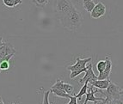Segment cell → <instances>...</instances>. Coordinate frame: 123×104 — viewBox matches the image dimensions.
<instances>
[{
    "label": "cell",
    "instance_id": "1",
    "mask_svg": "<svg viewBox=\"0 0 123 104\" xmlns=\"http://www.w3.org/2000/svg\"><path fill=\"white\" fill-rule=\"evenodd\" d=\"M62 26L70 31H76L83 23V16L76 7L59 19Z\"/></svg>",
    "mask_w": 123,
    "mask_h": 104
},
{
    "label": "cell",
    "instance_id": "2",
    "mask_svg": "<svg viewBox=\"0 0 123 104\" xmlns=\"http://www.w3.org/2000/svg\"><path fill=\"white\" fill-rule=\"evenodd\" d=\"M75 8L71 0H56L54 3V12L58 19L66 15Z\"/></svg>",
    "mask_w": 123,
    "mask_h": 104
},
{
    "label": "cell",
    "instance_id": "3",
    "mask_svg": "<svg viewBox=\"0 0 123 104\" xmlns=\"http://www.w3.org/2000/svg\"><path fill=\"white\" fill-rule=\"evenodd\" d=\"M106 98L103 102H109V101H114V100H121V92L122 88L115 84L113 82H110L109 87L106 89Z\"/></svg>",
    "mask_w": 123,
    "mask_h": 104
},
{
    "label": "cell",
    "instance_id": "4",
    "mask_svg": "<svg viewBox=\"0 0 123 104\" xmlns=\"http://www.w3.org/2000/svg\"><path fill=\"white\" fill-rule=\"evenodd\" d=\"M94 87L92 85H89L88 84V89H87V93H86V99L84 101V104H87L89 102H94V104H97V101H101V102H103L104 101V98L103 97H96L95 96V94L96 93H98V92H101L102 94L104 95L105 93L102 90H94Z\"/></svg>",
    "mask_w": 123,
    "mask_h": 104
},
{
    "label": "cell",
    "instance_id": "5",
    "mask_svg": "<svg viewBox=\"0 0 123 104\" xmlns=\"http://www.w3.org/2000/svg\"><path fill=\"white\" fill-rule=\"evenodd\" d=\"M92 60V58H86V59H80V58H77L76 59V63L74 65H69L67 66V70L71 71V72H74V71H77V70H81L84 69V68L86 67V64L90 63V61Z\"/></svg>",
    "mask_w": 123,
    "mask_h": 104
},
{
    "label": "cell",
    "instance_id": "6",
    "mask_svg": "<svg viewBox=\"0 0 123 104\" xmlns=\"http://www.w3.org/2000/svg\"><path fill=\"white\" fill-rule=\"evenodd\" d=\"M106 13V6L103 2H99L95 5L94 9L90 12V16L94 19H98L103 16Z\"/></svg>",
    "mask_w": 123,
    "mask_h": 104
},
{
    "label": "cell",
    "instance_id": "7",
    "mask_svg": "<svg viewBox=\"0 0 123 104\" xmlns=\"http://www.w3.org/2000/svg\"><path fill=\"white\" fill-rule=\"evenodd\" d=\"M16 52L17 51H16L15 47L9 41H4V45L0 47V59L7 57L10 54H15Z\"/></svg>",
    "mask_w": 123,
    "mask_h": 104
},
{
    "label": "cell",
    "instance_id": "8",
    "mask_svg": "<svg viewBox=\"0 0 123 104\" xmlns=\"http://www.w3.org/2000/svg\"><path fill=\"white\" fill-rule=\"evenodd\" d=\"M105 61H106V68L103 72L99 73V75L97 76L98 80L109 79V75H110L111 70H112V61H111L110 56L107 55L105 58Z\"/></svg>",
    "mask_w": 123,
    "mask_h": 104
},
{
    "label": "cell",
    "instance_id": "9",
    "mask_svg": "<svg viewBox=\"0 0 123 104\" xmlns=\"http://www.w3.org/2000/svg\"><path fill=\"white\" fill-rule=\"evenodd\" d=\"M97 79V76L94 73L92 69V65L90 64L88 65V68H87V71L85 72V75L84 76V78H81L79 80V84H84V83H90V82L95 81V80Z\"/></svg>",
    "mask_w": 123,
    "mask_h": 104
},
{
    "label": "cell",
    "instance_id": "10",
    "mask_svg": "<svg viewBox=\"0 0 123 104\" xmlns=\"http://www.w3.org/2000/svg\"><path fill=\"white\" fill-rule=\"evenodd\" d=\"M110 79H104V80H95L89 83V85H92L93 87H96L97 89L99 90H106L109 87V84H110Z\"/></svg>",
    "mask_w": 123,
    "mask_h": 104
},
{
    "label": "cell",
    "instance_id": "11",
    "mask_svg": "<svg viewBox=\"0 0 123 104\" xmlns=\"http://www.w3.org/2000/svg\"><path fill=\"white\" fill-rule=\"evenodd\" d=\"M14 56V54H10L7 57L0 59V73L2 71H8L10 67V59Z\"/></svg>",
    "mask_w": 123,
    "mask_h": 104
},
{
    "label": "cell",
    "instance_id": "12",
    "mask_svg": "<svg viewBox=\"0 0 123 104\" xmlns=\"http://www.w3.org/2000/svg\"><path fill=\"white\" fill-rule=\"evenodd\" d=\"M3 4L8 8H14L23 4V0H3Z\"/></svg>",
    "mask_w": 123,
    "mask_h": 104
},
{
    "label": "cell",
    "instance_id": "13",
    "mask_svg": "<svg viewBox=\"0 0 123 104\" xmlns=\"http://www.w3.org/2000/svg\"><path fill=\"white\" fill-rule=\"evenodd\" d=\"M50 92L53 93V94L55 95L56 96H58V97H63V98H70L71 97V95L67 94L65 90H62L51 89V90H50Z\"/></svg>",
    "mask_w": 123,
    "mask_h": 104
},
{
    "label": "cell",
    "instance_id": "14",
    "mask_svg": "<svg viewBox=\"0 0 123 104\" xmlns=\"http://www.w3.org/2000/svg\"><path fill=\"white\" fill-rule=\"evenodd\" d=\"M83 5H84V8L85 9V10L88 11L89 13H90L94 9L96 4H95L93 0H84L83 1Z\"/></svg>",
    "mask_w": 123,
    "mask_h": 104
},
{
    "label": "cell",
    "instance_id": "15",
    "mask_svg": "<svg viewBox=\"0 0 123 104\" xmlns=\"http://www.w3.org/2000/svg\"><path fill=\"white\" fill-rule=\"evenodd\" d=\"M87 89H88V83H84V85H83V87L81 88V90H80L79 92H78V94L75 95V96H76L78 99L81 100V99H82V96H84V95H86Z\"/></svg>",
    "mask_w": 123,
    "mask_h": 104
},
{
    "label": "cell",
    "instance_id": "16",
    "mask_svg": "<svg viewBox=\"0 0 123 104\" xmlns=\"http://www.w3.org/2000/svg\"><path fill=\"white\" fill-rule=\"evenodd\" d=\"M50 0H31V2L33 3L36 7L39 8H43L49 3Z\"/></svg>",
    "mask_w": 123,
    "mask_h": 104
},
{
    "label": "cell",
    "instance_id": "17",
    "mask_svg": "<svg viewBox=\"0 0 123 104\" xmlns=\"http://www.w3.org/2000/svg\"><path fill=\"white\" fill-rule=\"evenodd\" d=\"M64 84H65L64 81H62V80H60V79H57L56 83L52 86L51 89H57V90H64Z\"/></svg>",
    "mask_w": 123,
    "mask_h": 104
},
{
    "label": "cell",
    "instance_id": "18",
    "mask_svg": "<svg viewBox=\"0 0 123 104\" xmlns=\"http://www.w3.org/2000/svg\"><path fill=\"white\" fill-rule=\"evenodd\" d=\"M105 68H106V61H105V60H100V61L97 62V71H98L99 73L103 72L105 70Z\"/></svg>",
    "mask_w": 123,
    "mask_h": 104
},
{
    "label": "cell",
    "instance_id": "19",
    "mask_svg": "<svg viewBox=\"0 0 123 104\" xmlns=\"http://www.w3.org/2000/svg\"><path fill=\"white\" fill-rule=\"evenodd\" d=\"M87 68H88V66H86L85 68H84V69H81V70H77V71H74V72H71V75H70V78H72V79H73V78H77L79 74L83 73V72H85L87 71Z\"/></svg>",
    "mask_w": 123,
    "mask_h": 104
},
{
    "label": "cell",
    "instance_id": "20",
    "mask_svg": "<svg viewBox=\"0 0 123 104\" xmlns=\"http://www.w3.org/2000/svg\"><path fill=\"white\" fill-rule=\"evenodd\" d=\"M64 90L67 93V94H69V95H71V94H72L73 93V91H74V87L72 85V84H64Z\"/></svg>",
    "mask_w": 123,
    "mask_h": 104
},
{
    "label": "cell",
    "instance_id": "21",
    "mask_svg": "<svg viewBox=\"0 0 123 104\" xmlns=\"http://www.w3.org/2000/svg\"><path fill=\"white\" fill-rule=\"evenodd\" d=\"M49 94H50V90H47V91H44V93H43V101H42V104H50V102H49Z\"/></svg>",
    "mask_w": 123,
    "mask_h": 104
},
{
    "label": "cell",
    "instance_id": "22",
    "mask_svg": "<svg viewBox=\"0 0 123 104\" xmlns=\"http://www.w3.org/2000/svg\"><path fill=\"white\" fill-rule=\"evenodd\" d=\"M69 99H70V102L68 104H78V98L75 96H71V97Z\"/></svg>",
    "mask_w": 123,
    "mask_h": 104
},
{
    "label": "cell",
    "instance_id": "23",
    "mask_svg": "<svg viewBox=\"0 0 123 104\" xmlns=\"http://www.w3.org/2000/svg\"><path fill=\"white\" fill-rule=\"evenodd\" d=\"M4 41L3 40V37L0 36V47H1L3 45H4Z\"/></svg>",
    "mask_w": 123,
    "mask_h": 104
},
{
    "label": "cell",
    "instance_id": "24",
    "mask_svg": "<svg viewBox=\"0 0 123 104\" xmlns=\"http://www.w3.org/2000/svg\"><path fill=\"white\" fill-rule=\"evenodd\" d=\"M0 104H5L4 102H3V100H2V97L0 96Z\"/></svg>",
    "mask_w": 123,
    "mask_h": 104
},
{
    "label": "cell",
    "instance_id": "25",
    "mask_svg": "<svg viewBox=\"0 0 123 104\" xmlns=\"http://www.w3.org/2000/svg\"><path fill=\"white\" fill-rule=\"evenodd\" d=\"M121 96L123 95V88H122V90H121Z\"/></svg>",
    "mask_w": 123,
    "mask_h": 104
},
{
    "label": "cell",
    "instance_id": "26",
    "mask_svg": "<svg viewBox=\"0 0 123 104\" xmlns=\"http://www.w3.org/2000/svg\"><path fill=\"white\" fill-rule=\"evenodd\" d=\"M12 104H18V103H16V102H14V103H12Z\"/></svg>",
    "mask_w": 123,
    "mask_h": 104
},
{
    "label": "cell",
    "instance_id": "27",
    "mask_svg": "<svg viewBox=\"0 0 123 104\" xmlns=\"http://www.w3.org/2000/svg\"><path fill=\"white\" fill-rule=\"evenodd\" d=\"M78 104H80V103H78Z\"/></svg>",
    "mask_w": 123,
    "mask_h": 104
},
{
    "label": "cell",
    "instance_id": "28",
    "mask_svg": "<svg viewBox=\"0 0 123 104\" xmlns=\"http://www.w3.org/2000/svg\"><path fill=\"white\" fill-rule=\"evenodd\" d=\"M121 104H123V103H121Z\"/></svg>",
    "mask_w": 123,
    "mask_h": 104
}]
</instances>
